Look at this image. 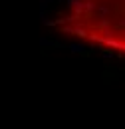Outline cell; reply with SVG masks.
<instances>
[{
    "mask_svg": "<svg viewBox=\"0 0 125 129\" xmlns=\"http://www.w3.org/2000/svg\"><path fill=\"white\" fill-rule=\"evenodd\" d=\"M54 26L64 36L125 54V0H72Z\"/></svg>",
    "mask_w": 125,
    "mask_h": 129,
    "instance_id": "cell-1",
    "label": "cell"
}]
</instances>
